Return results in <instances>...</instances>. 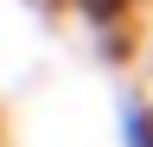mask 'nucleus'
Returning a JSON list of instances; mask_svg holds the SVG:
<instances>
[{
    "label": "nucleus",
    "mask_w": 153,
    "mask_h": 147,
    "mask_svg": "<svg viewBox=\"0 0 153 147\" xmlns=\"http://www.w3.org/2000/svg\"><path fill=\"white\" fill-rule=\"evenodd\" d=\"M121 141H128V147H153V115H147L140 102L121 109Z\"/></svg>",
    "instance_id": "f257e3e1"
},
{
    "label": "nucleus",
    "mask_w": 153,
    "mask_h": 147,
    "mask_svg": "<svg viewBox=\"0 0 153 147\" xmlns=\"http://www.w3.org/2000/svg\"><path fill=\"white\" fill-rule=\"evenodd\" d=\"M76 7H83L89 19H115V13H128L134 0H76Z\"/></svg>",
    "instance_id": "f03ea898"
}]
</instances>
